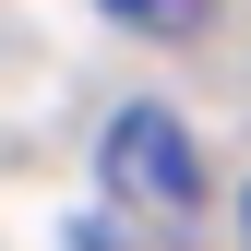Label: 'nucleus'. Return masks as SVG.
Here are the masks:
<instances>
[{
    "label": "nucleus",
    "mask_w": 251,
    "mask_h": 251,
    "mask_svg": "<svg viewBox=\"0 0 251 251\" xmlns=\"http://www.w3.org/2000/svg\"><path fill=\"white\" fill-rule=\"evenodd\" d=\"M96 168H108V192L120 203H144V215H192L203 203V168H192V132H179L168 108H120L108 120V144H96Z\"/></svg>",
    "instance_id": "obj_1"
},
{
    "label": "nucleus",
    "mask_w": 251,
    "mask_h": 251,
    "mask_svg": "<svg viewBox=\"0 0 251 251\" xmlns=\"http://www.w3.org/2000/svg\"><path fill=\"white\" fill-rule=\"evenodd\" d=\"M108 12H120V24H144V36H179L203 0H108Z\"/></svg>",
    "instance_id": "obj_2"
},
{
    "label": "nucleus",
    "mask_w": 251,
    "mask_h": 251,
    "mask_svg": "<svg viewBox=\"0 0 251 251\" xmlns=\"http://www.w3.org/2000/svg\"><path fill=\"white\" fill-rule=\"evenodd\" d=\"M239 227H251V203H239Z\"/></svg>",
    "instance_id": "obj_3"
}]
</instances>
